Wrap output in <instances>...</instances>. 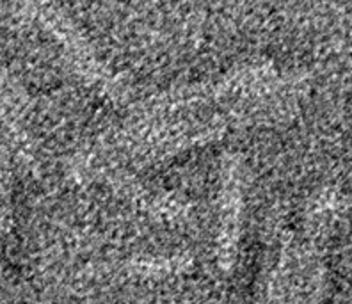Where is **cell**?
Returning a JSON list of instances; mask_svg holds the SVG:
<instances>
[{"label": "cell", "instance_id": "1", "mask_svg": "<svg viewBox=\"0 0 352 304\" xmlns=\"http://www.w3.org/2000/svg\"><path fill=\"white\" fill-rule=\"evenodd\" d=\"M36 14L43 22V25L50 30L52 36L59 41L60 47L65 48L72 65L82 77L111 94L112 98H125V87L121 86L118 78L96 59L91 45L87 43L86 38L82 36L80 30L72 23L68 17L57 11L54 6L52 8L50 6H39Z\"/></svg>", "mask_w": 352, "mask_h": 304}, {"label": "cell", "instance_id": "2", "mask_svg": "<svg viewBox=\"0 0 352 304\" xmlns=\"http://www.w3.org/2000/svg\"><path fill=\"white\" fill-rule=\"evenodd\" d=\"M221 169H223V180H221L217 258L221 269L230 272L235 265L236 253H239L242 210H244V178H242L241 157L236 153H226Z\"/></svg>", "mask_w": 352, "mask_h": 304}, {"label": "cell", "instance_id": "3", "mask_svg": "<svg viewBox=\"0 0 352 304\" xmlns=\"http://www.w3.org/2000/svg\"><path fill=\"white\" fill-rule=\"evenodd\" d=\"M105 173L103 180L111 187H116L121 194H125L129 199L139 203L142 210H148L153 215H160L164 219H178L185 215V206L182 203L175 202V199H166L162 196L150 193L148 188L139 185L138 182L132 178H126L123 175H112V173Z\"/></svg>", "mask_w": 352, "mask_h": 304}]
</instances>
